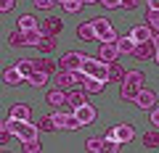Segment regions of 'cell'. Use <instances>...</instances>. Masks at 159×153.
Listing matches in <instances>:
<instances>
[{
  "label": "cell",
  "mask_w": 159,
  "mask_h": 153,
  "mask_svg": "<svg viewBox=\"0 0 159 153\" xmlns=\"http://www.w3.org/2000/svg\"><path fill=\"white\" fill-rule=\"evenodd\" d=\"M138 92H141V85H135V82H122V87H119V98L122 100H135Z\"/></svg>",
  "instance_id": "11"
},
{
  "label": "cell",
  "mask_w": 159,
  "mask_h": 153,
  "mask_svg": "<svg viewBox=\"0 0 159 153\" xmlns=\"http://www.w3.org/2000/svg\"><path fill=\"white\" fill-rule=\"evenodd\" d=\"M125 79H127V82H135V85H141V87H143L146 77H143V71H127V74H125ZM125 79H122V82H125Z\"/></svg>",
  "instance_id": "29"
},
{
  "label": "cell",
  "mask_w": 159,
  "mask_h": 153,
  "mask_svg": "<svg viewBox=\"0 0 159 153\" xmlns=\"http://www.w3.org/2000/svg\"><path fill=\"white\" fill-rule=\"evenodd\" d=\"M11 116H16V119H21V121H29L32 108H29L27 103H13V106H11Z\"/></svg>",
  "instance_id": "16"
},
{
  "label": "cell",
  "mask_w": 159,
  "mask_h": 153,
  "mask_svg": "<svg viewBox=\"0 0 159 153\" xmlns=\"http://www.w3.org/2000/svg\"><path fill=\"white\" fill-rule=\"evenodd\" d=\"M16 66H19V71H21L24 77H27V79H29V77H32V74H34V58H21V61H19Z\"/></svg>",
  "instance_id": "23"
},
{
  "label": "cell",
  "mask_w": 159,
  "mask_h": 153,
  "mask_svg": "<svg viewBox=\"0 0 159 153\" xmlns=\"http://www.w3.org/2000/svg\"><path fill=\"white\" fill-rule=\"evenodd\" d=\"M143 148H146V151H154V148H159V132H157V130L143 135Z\"/></svg>",
  "instance_id": "25"
},
{
  "label": "cell",
  "mask_w": 159,
  "mask_h": 153,
  "mask_svg": "<svg viewBox=\"0 0 159 153\" xmlns=\"http://www.w3.org/2000/svg\"><path fill=\"white\" fill-rule=\"evenodd\" d=\"M151 124L159 130V106H154V108H151Z\"/></svg>",
  "instance_id": "36"
},
{
  "label": "cell",
  "mask_w": 159,
  "mask_h": 153,
  "mask_svg": "<svg viewBox=\"0 0 159 153\" xmlns=\"http://www.w3.org/2000/svg\"><path fill=\"white\" fill-rule=\"evenodd\" d=\"M16 27L21 29V32H29V29H37V19H34V16H29V13H24V16H19Z\"/></svg>",
  "instance_id": "21"
},
{
  "label": "cell",
  "mask_w": 159,
  "mask_h": 153,
  "mask_svg": "<svg viewBox=\"0 0 159 153\" xmlns=\"http://www.w3.org/2000/svg\"><path fill=\"white\" fill-rule=\"evenodd\" d=\"M85 148L90 153H103V151H106V140H101V137H90V140L85 142Z\"/></svg>",
  "instance_id": "24"
},
{
  "label": "cell",
  "mask_w": 159,
  "mask_h": 153,
  "mask_svg": "<svg viewBox=\"0 0 159 153\" xmlns=\"http://www.w3.org/2000/svg\"><path fill=\"white\" fill-rule=\"evenodd\" d=\"M125 69H122V66H119V63L117 61H114V63H109V82H122V79H125Z\"/></svg>",
  "instance_id": "22"
},
{
  "label": "cell",
  "mask_w": 159,
  "mask_h": 153,
  "mask_svg": "<svg viewBox=\"0 0 159 153\" xmlns=\"http://www.w3.org/2000/svg\"><path fill=\"white\" fill-rule=\"evenodd\" d=\"M56 3H61V6H64V3H66V0H56Z\"/></svg>",
  "instance_id": "42"
},
{
  "label": "cell",
  "mask_w": 159,
  "mask_h": 153,
  "mask_svg": "<svg viewBox=\"0 0 159 153\" xmlns=\"http://www.w3.org/2000/svg\"><path fill=\"white\" fill-rule=\"evenodd\" d=\"M154 61H157V63H159V48H157V56H154Z\"/></svg>",
  "instance_id": "41"
},
{
  "label": "cell",
  "mask_w": 159,
  "mask_h": 153,
  "mask_svg": "<svg viewBox=\"0 0 159 153\" xmlns=\"http://www.w3.org/2000/svg\"><path fill=\"white\" fill-rule=\"evenodd\" d=\"M135 6H138V0H122V8H127V11H133Z\"/></svg>",
  "instance_id": "38"
},
{
  "label": "cell",
  "mask_w": 159,
  "mask_h": 153,
  "mask_svg": "<svg viewBox=\"0 0 159 153\" xmlns=\"http://www.w3.org/2000/svg\"><path fill=\"white\" fill-rule=\"evenodd\" d=\"M117 48H119V53H130L133 56V50H135V37H133V34L117 37Z\"/></svg>",
  "instance_id": "18"
},
{
  "label": "cell",
  "mask_w": 159,
  "mask_h": 153,
  "mask_svg": "<svg viewBox=\"0 0 159 153\" xmlns=\"http://www.w3.org/2000/svg\"><path fill=\"white\" fill-rule=\"evenodd\" d=\"M114 132H117V140H122L125 145H127V142H133V137H135L133 124H117V127H114Z\"/></svg>",
  "instance_id": "13"
},
{
  "label": "cell",
  "mask_w": 159,
  "mask_h": 153,
  "mask_svg": "<svg viewBox=\"0 0 159 153\" xmlns=\"http://www.w3.org/2000/svg\"><path fill=\"white\" fill-rule=\"evenodd\" d=\"M146 24L151 27V32H159V11H148L146 8Z\"/></svg>",
  "instance_id": "28"
},
{
  "label": "cell",
  "mask_w": 159,
  "mask_h": 153,
  "mask_svg": "<svg viewBox=\"0 0 159 153\" xmlns=\"http://www.w3.org/2000/svg\"><path fill=\"white\" fill-rule=\"evenodd\" d=\"M48 82H51V74H48V71H37V69H34V74L27 79V85H32V87H45Z\"/></svg>",
  "instance_id": "17"
},
{
  "label": "cell",
  "mask_w": 159,
  "mask_h": 153,
  "mask_svg": "<svg viewBox=\"0 0 159 153\" xmlns=\"http://www.w3.org/2000/svg\"><path fill=\"white\" fill-rule=\"evenodd\" d=\"M74 113L80 116V121H82L85 127L93 124V121H96V116H98V111L90 106V103H82V106H77V108H74Z\"/></svg>",
  "instance_id": "7"
},
{
  "label": "cell",
  "mask_w": 159,
  "mask_h": 153,
  "mask_svg": "<svg viewBox=\"0 0 159 153\" xmlns=\"http://www.w3.org/2000/svg\"><path fill=\"white\" fill-rule=\"evenodd\" d=\"M103 8H122V0H101Z\"/></svg>",
  "instance_id": "35"
},
{
  "label": "cell",
  "mask_w": 159,
  "mask_h": 153,
  "mask_svg": "<svg viewBox=\"0 0 159 153\" xmlns=\"http://www.w3.org/2000/svg\"><path fill=\"white\" fill-rule=\"evenodd\" d=\"M53 121H56L58 130H80V127H85L74 111H72V113H64V111H61V113H53Z\"/></svg>",
  "instance_id": "2"
},
{
  "label": "cell",
  "mask_w": 159,
  "mask_h": 153,
  "mask_svg": "<svg viewBox=\"0 0 159 153\" xmlns=\"http://www.w3.org/2000/svg\"><path fill=\"white\" fill-rule=\"evenodd\" d=\"M8 45L19 48V45H27V32H21V29H16V32L8 34Z\"/></svg>",
  "instance_id": "26"
},
{
  "label": "cell",
  "mask_w": 159,
  "mask_h": 153,
  "mask_svg": "<svg viewBox=\"0 0 159 153\" xmlns=\"http://www.w3.org/2000/svg\"><path fill=\"white\" fill-rule=\"evenodd\" d=\"M82 3H85V6H90V3H101V0H82Z\"/></svg>",
  "instance_id": "40"
},
{
  "label": "cell",
  "mask_w": 159,
  "mask_h": 153,
  "mask_svg": "<svg viewBox=\"0 0 159 153\" xmlns=\"http://www.w3.org/2000/svg\"><path fill=\"white\" fill-rule=\"evenodd\" d=\"M56 85L61 87V90H66L69 85H74V74L69 71V69H58V74H56Z\"/></svg>",
  "instance_id": "19"
},
{
  "label": "cell",
  "mask_w": 159,
  "mask_h": 153,
  "mask_svg": "<svg viewBox=\"0 0 159 153\" xmlns=\"http://www.w3.org/2000/svg\"><path fill=\"white\" fill-rule=\"evenodd\" d=\"M106 85H109V82H103V79H96V77H85V82H82V90H88L90 95H98V92L106 90Z\"/></svg>",
  "instance_id": "12"
},
{
  "label": "cell",
  "mask_w": 159,
  "mask_h": 153,
  "mask_svg": "<svg viewBox=\"0 0 159 153\" xmlns=\"http://www.w3.org/2000/svg\"><path fill=\"white\" fill-rule=\"evenodd\" d=\"M117 56H119L117 42H101V48H98V58H101V61L114 63V61H117Z\"/></svg>",
  "instance_id": "6"
},
{
  "label": "cell",
  "mask_w": 159,
  "mask_h": 153,
  "mask_svg": "<svg viewBox=\"0 0 159 153\" xmlns=\"http://www.w3.org/2000/svg\"><path fill=\"white\" fill-rule=\"evenodd\" d=\"M82 6H85L82 0H66V3H64V11H66V13H77Z\"/></svg>",
  "instance_id": "31"
},
{
  "label": "cell",
  "mask_w": 159,
  "mask_h": 153,
  "mask_svg": "<svg viewBox=\"0 0 159 153\" xmlns=\"http://www.w3.org/2000/svg\"><path fill=\"white\" fill-rule=\"evenodd\" d=\"M133 56H135L138 61H154V56H157V45H154V40L135 42V50H133Z\"/></svg>",
  "instance_id": "4"
},
{
  "label": "cell",
  "mask_w": 159,
  "mask_h": 153,
  "mask_svg": "<svg viewBox=\"0 0 159 153\" xmlns=\"http://www.w3.org/2000/svg\"><path fill=\"white\" fill-rule=\"evenodd\" d=\"M43 32L45 34H53V37H56V34H61L64 32V21L61 19H56V16H48V19H43Z\"/></svg>",
  "instance_id": "9"
},
{
  "label": "cell",
  "mask_w": 159,
  "mask_h": 153,
  "mask_svg": "<svg viewBox=\"0 0 159 153\" xmlns=\"http://www.w3.org/2000/svg\"><path fill=\"white\" fill-rule=\"evenodd\" d=\"M45 100L51 103V106H56V108H61L64 103H69V98H66V92H64L61 87H58V90H51V92H48V95H45Z\"/></svg>",
  "instance_id": "15"
},
{
  "label": "cell",
  "mask_w": 159,
  "mask_h": 153,
  "mask_svg": "<svg viewBox=\"0 0 159 153\" xmlns=\"http://www.w3.org/2000/svg\"><path fill=\"white\" fill-rule=\"evenodd\" d=\"M40 148H43V145H40L37 140H27V142H21V151H24V153H40Z\"/></svg>",
  "instance_id": "32"
},
{
  "label": "cell",
  "mask_w": 159,
  "mask_h": 153,
  "mask_svg": "<svg viewBox=\"0 0 159 153\" xmlns=\"http://www.w3.org/2000/svg\"><path fill=\"white\" fill-rule=\"evenodd\" d=\"M66 98H69V106L77 108L82 103H90L88 100V90H66Z\"/></svg>",
  "instance_id": "14"
},
{
  "label": "cell",
  "mask_w": 159,
  "mask_h": 153,
  "mask_svg": "<svg viewBox=\"0 0 159 153\" xmlns=\"http://www.w3.org/2000/svg\"><path fill=\"white\" fill-rule=\"evenodd\" d=\"M11 8H13V0H0V11L3 13H8Z\"/></svg>",
  "instance_id": "37"
},
{
  "label": "cell",
  "mask_w": 159,
  "mask_h": 153,
  "mask_svg": "<svg viewBox=\"0 0 159 153\" xmlns=\"http://www.w3.org/2000/svg\"><path fill=\"white\" fill-rule=\"evenodd\" d=\"M37 50L40 53H53V50H56V37H53V34H45L43 42L37 45Z\"/></svg>",
  "instance_id": "27"
},
{
  "label": "cell",
  "mask_w": 159,
  "mask_h": 153,
  "mask_svg": "<svg viewBox=\"0 0 159 153\" xmlns=\"http://www.w3.org/2000/svg\"><path fill=\"white\" fill-rule=\"evenodd\" d=\"M146 8H148V11H159V0H148Z\"/></svg>",
  "instance_id": "39"
},
{
  "label": "cell",
  "mask_w": 159,
  "mask_h": 153,
  "mask_svg": "<svg viewBox=\"0 0 159 153\" xmlns=\"http://www.w3.org/2000/svg\"><path fill=\"white\" fill-rule=\"evenodd\" d=\"M130 34L135 37V42H146V40H151V27H133L130 29Z\"/></svg>",
  "instance_id": "20"
},
{
  "label": "cell",
  "mask_w": 159,
  "mask_h": 153,
  "mask_svg": "<svg viewBox=\"0 0 159 153\" xmlns=\"http://www.w3.org/2000/svg\"><path fill=\"white\" fill-rule=\"evenodd\" d=\"M77 37H80L82 42H96V40H98V34H96V27H93V21L80 24V27H77Z\"/></svg>",
  "instance_id": "10"
},
{
  "label": "cell",
  "mask_w": 159,
  "mask_h": 153,
  "mask_svg": "<svg viewBox=\"0 0 159 153\" xmlns=\"http://www.w3.org/2000/svg\"><path fill=\"white\" fill-rule=\"evenodd\" d=\"M3 82L11 85V87H16V85H21V82H27V77L19 71V66H8L6 71H3Z\"/></svg>",
  "instance_id": "8"
},
{
  "label": "cell",
  "mask_w": 159,
  "mask_h": 153,
  "mask_svg": "<svg viewBox=\"0 0 159 153\" xmlns=\"http://www.w3.org/2000/svg\"><path fill=\"white\" fill-rule=\"evenodd\" d=\"M82 61H85L82 53L69 50V53H64V56L58 58V69H69V71H74V69H82Z\"/></svg>",
  "instance_id": "3"
},
{
  "label": "cell",
  "mask_w": 159,
  "mask_h": 153,
  "mask_svg": "<svg viewBox=\"0 0 159 153\" xmlns=\"http://www.w3.org/2000/svg\"><path fill=\"white\" fill-rule=\"evenodd\" d=\"M53 3H56V0H34V6H37L40 11H48V8H51Z\"/></svg>",
  "instance_id": "34"
},
{
  "label": "cell",
  "mask_w": 159,
  "mask_h": 153,
  "mask_svg": "<svg viewBox=\"0 0 159 153\" xmlns=\"http://www.w3.org/2000/svg\"><path fill=\"white\" fill-rule=\"evenodd\" d=\"M122 145H125V142L117 140V137H114V140H106V151L109 153H119V151H122Z\"/></svg>",
  "instance_id": "33"
},
{
  "label": "cell",
  "mask_w": 159,
  "mask_h": 153,
  "mask_svg": "<svg viewBox=\"0 0 159 153\" xmlns=\"http://www.w3.org/2000/svg\"><path fill=\"white\" fill-rule=\"evenodd\" d=\"M135 106L143 108V111H151V108L157 106V95H154V90L141 87V92H138V98H135Z\"/></svg>",
  "instance_id": "5"
},
{
  "label": "cell",
  "mask_w": 159,
  "mask_h": 153,
  "mask_svg": "<svg viewBox=\"0 0 159 153\" xmlns=\"http://www.w3.org/2000/svg\"><path fill=\"white\" fill-rule=\"evenodd\" d=\"M37 127L43 132H51V130H56V121H53V116H43V119L37 121Z\"/></svg>",
  "instance_id": "30"
},
{
  "label": "cell",
  "mask_w": 159,
  "mask_h": 153,
  "mask_svg": "<svg viewBox=\"0 0 159 153\" xmlns=\"http://www.w3.org/2000/svg\"><path fill=\"white\" fill-rule=\"evenodd\" d=\"M93 27H96V34L101 42H117V32L109 19H93Z\"/></svg>",
  "instance_id": "1"
}]
</instances>
